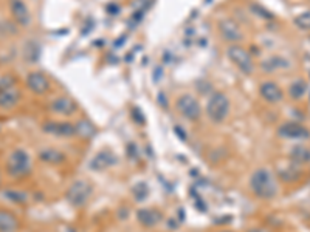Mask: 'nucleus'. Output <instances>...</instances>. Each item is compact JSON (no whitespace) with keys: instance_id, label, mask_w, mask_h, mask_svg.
Returning a JSON list of instances; mask_svg holds the SVG:
<instances>
[{"instance_id":"nucleus-1","label":"nucleus","mask_w":310,"mask_h":232,"mask_svg":"<svg viewBox=\"0 0 310 232\" xmlns=\"http://www.w3.org/2000/svg\"><path fill=\"white\" fill-rule=\"evenodd\" d=\"M250 189L261 200H272L278 195V181L273 172L267 167H259L250 176Z\"/></svg>"},{"instance_id":"nucleus-2","label":"nucleus","mask_w":310,"mask_h":232,"mask_svg":"<svg viewBox=\"0 0 310 232\" xmlns=\"http://www.w3.org/2000/svg\"><path fill=\"white\" fill-rule=\"evenodd\" d=\"M33 170V163L27 150L16 149L10 153L7 160V172L14 179L27 178Z\"/></svg>"},{"instance_id":"nucleus-3","label":"nucleus","mask_w":310,"mask_h":232,"mask_svg":"<svg viewBox=\"0 0 310 232\" xmlns=\"http://www.w3.org/2000/svg\"><path fill=\"white\" fill-rule=\"evenodd\" d=\"M231 110V102L229 98L222 93V91H216L210 96L208 102H206V116L210 118V121L220 124L223 122Z\"/></svg>"},{"instance_id":"nucleus-4","label":"nucleus","mask_w":310,"mask_h":232,"mask_svg":"<svg viewBox=\"0 0 310 232\" xmlns=\"http://www.w3.org/2000/svg\"><path fill=\"white\" fill-rule=\"evenodd\" d=\"M226 56L228 59L238 67V70L244 74H251L254 71V62H253V58L248 51L241 47V45H236L232 43L226 48Z\"/></svg>"},{"instance_id":"nucleus-5","label":"nucleus","mask_w":310,"mask_h":232,"mask_svg":"<svg viewBox=\"0 0 310 232\" xmlns=\"http://www.w3.org/2000/svg\"><path fill=\"white\" fill-rule=\"evenodd\" d=\"M92 194H93L92 184L86 181V179H78V181H74L68 188L65 198L71 206H74V208H81V206H84L90 200Z\"/></svg>"},{"instance_id":"nucleus-6","label":"nucleus","mask_w":310,"mask_h":232,"mask_svg":"<svg viewBox=\"0 0 310 232\" xmlns=\"http://www.w3.org/2000/svg\"><path fill=\"white\" fill-rule=\"evenodd\" d=\"M177 110L188 121H197L202 116V107L199 101L191 95H183L177 99Z\"/></svg>"},{"instance_id":"nucleus-7","label":"nucleus","mask_w":310,"mask_h":232,"mask_svg":"<svg viewBox=\"0 0 310 232\" xmlns=\"http://www.w3.org/2000/svg\"><path fill=\"white\" fill-rule=\"evenodd\" d=\"M278 135L284 140H299V141L310 138L308 128L298 122H284L278 128Z\"/></svg>"},{"instance_id":"nucleus-8","label":"nucleus","mask_w":310,"mask_h":232,"mask_svg":"<svg viewBox=\"0 0 310 232\" xmlns=\"http://www.w3.org/2000/svg\"><path fill=\"white\" fill-rule=\"evenodd\" d=\"M42 130L48 135L62 136V138L76 135V127L65 121H47L45 124H42Z\"/></svg>"},{"instance_id":"nucleus-9","label":"nucleus","mask_w":310,"mask_h":232,"mask_svg":"<svg viewBox=\"0 0 310 232\" xmlns=\"http://www.w3.org/2000/svg\"><path fill=\"white\" fill-rule=\"evenodd\" d=\"M219 33L226 42H231V43L239 42L244 37V34L241 31V27L229 17H225V19H222L219 22Z\"/></svg>"},{"instance_id":"nucleus-10","label":"nucleus","mask_w":310,"mask_h":232,"mask_svg":"<svg viewBox=\"0 0 310 232\" xmlns=\"http://www.w3.org/2000/svg\"><path fill=\"white\" fill-rule=\"evenodd\" d=\"M10 11L19 27H28L31 23V13L23 0H10Z\"/></svg>"},{"instance_id":"nucleus-11","label":"nucleus","mask_w":310,"mask_h":232,"mask_svg":"<svg viewBox=\"0 0 310 232\" xmlns=\"http://www.w3.org/2000/svg\"><path fill=\"white\" fill-rule=\"evenodd\" d=\"M27 87L34 95H45L50 90V81L44 73L31 71L27 74Z\"/></svg>"},{"instance_id":"nucleus-12","label":"nucleus","mask_w":310,"mask_h":232,"mask_svg":"<svg viewBox=\"0 0 310 232\" xmlns=\"http://www.w3.org/2000/svg\"><path fill=\"white\" fill-rule=\"evenodd\" d=\"M117 161H118V158L115 157V155H113L112 152L106 150V152H99V153H96L95 157L90 160L89 167H90L92 170L101 172V170H106V169L112 167L113 164H117Z\"/></svg>"},{"instance_id":"nucleus-13","label":"nucleus","mask_w":310,"mask_h":232,"mask_svg":"<svg viewBox=\"0 0 310 232\" xmlns=\"http://www.w3.org/2000/svg\"><path fill=\"white\" fill-rule=\"evenodd\" d=\"M50 109L56 115H73L76 112L78 106H76V102L73 99L65 98V96H59V98L51 101Z\"/></svg>"},{"instance_id":"nucleus-14","label":"nucleus","mask_w":310,"mask_h":232,"mask_svg":"<svg viewBox=\"0 0 310 232\" xmlns=\"http://www.w3.org/2000/svg\"><path fill=\"white\" fill-rule=\"evenodd\" d=\"M20 101V90L17 87L0 90V109L11 110L14 109Z\"/></svg>"},{"instance_id":"nucleus-15","label":"nucleus","mask_w":310,"mask_h":232,"mask_svg":"<svg viewBox=\"0 0 310 232\" xmlns=\"http://www.w3.org/2000/svg\"><path fill=\"white\" fill-rule=\"evenodd\" d=\"M259 93L262 96L264 101L270 102V104H276V102L282 101V90L278 84L268 81V82H264L261 87H259Z\"/></svg>"},{"instance_id":"nucleus-16","label":"nucleus","mask_w":310,"mask_h":232,"mask_svg":"<svg viewBox=\"0 0 310 232\" xmlns=\"http://www.w3.org/2000/svg\"><path fill=\"white\" fill-rule=\"evenodd\" d=\"M137 218L144 227H153V226H157L162 221V214L159 211L144 208V209H140L137 212Z\"/></svg>"},{"instance_id":"nucleus-17","label":"nucleus","mask_w":310,"mask_h":232,"mask_svg":"<svg viewBox=\"0 0 310 232\" xmlns=\"http://www.w3.org/2000/svg\"><path fill=\"white\" fill-rule=\"evenodd\" d=\"M20 223L17 217L5 209H0V232H16Z\"/></svg>"},{"instance_id":"nucleus-18","label":"nucleus","mask_w":310,"mask_h":232,"mask_svg":"<svg viewBox=\"0 0 310 232\" xmlns=\"http://www.w3.org/2000/svg\"><path fill=\"white\" fill-rule=\"evenodd\" d=\"M39 160L44 161V163H47V164L58 166V164H61V163L65 161V155H64L61 150L47 147V149H42V150L39 152Z\"/></svg>"},{"instance_id":"nucleus-19","label":"nucleus","mask_w":310,"mask_h":232,"mask_svg":"<svg viewBox=\"0 0 310 232\" xmlns=\"http://www.w3.org/2000/svg\"><path fill=\"white\" fill-rule=\"evenodd\" d=\"M290 158L295 164H305L310 161V150L304 146H296L290 152Z\"/></svg>"},{"instance_id":"nucleus-20","label":"nucleus","mask_w":310,"mask_h":232,"mask_svg":"<svg viewBox=\"0 0 310 232\" xmlns=\"http://www.w3.org/2000/svg\"><path fill=\"white\" fill-rule=\"evenodd\" d=\"M74 127H76V135H80L84 140H90L95 135V125L89 119H81Z\"/></svg>"},{"instance_id":"nucleus-21","label":"nucleus","mask_w":310,"mask_h":232,"mask_svg":"<svg viewBox=\"0 0 310 232\" xmlns=\"http://www.w3.org/2000/svg\"><path fill=\"white\" fill-rule=\"evenodd\" d=\"M290 67V62L286 61L284 58H279V56H275V58H270L267 61L262 62V68L264 71H276L279 68H289Z\"/></svg>"},{"instance_id":"nucleus-22","label":"nucleus","mask_w":310,"mask_h":232,"mask_svg":"<svg viewBox=\"0 0 310 232\" xmlns=\"http://www.w3.org/2000/svg\"><path fill=\"white\" fill-rule=\"evenodd\" d=\"M305 91H307V85H305V82L301 81V79L295 81V82L290 85V88H289V93H290V96H292L293 99H301V98L305 95Z\"/></svg>"},{"instance_id":"nucleus-23","label":"nucleus","mask_w":310,"mask_h":232,"mask_svg":"<svg viewBox=\"0 0 310 232\" xmlns=\"http://www.w3.org/2000/svg\"><path fill=\"white\" fill-rule=\"evenodd\" d=\"M293 22L299 30H310V11L301 13L299 16L295 17Z\"/></svg>"},{"instance_id":"nucleus-24","label":"nucleus","mask_w":310,"mask_h":232,"mask_svg":"<svg viewBox=\"0 0 310 232\" xmlns=\"http://www.w3.org/2000/svg\"><path fill=\"white\" fill-rule=\"evenodd\" d=\"M4 195H5V198H8L13 203H25V201H27V195H25L23 192H20V191L8 189Z\"/></svg>"},{"instance_id":"nucleus-25","label":"nucleus","mask_w":310,"mask_h":232,"mask_svg":"<svg viewBox=\"0 0 310 232\" xmlns=\"http://www.w3.org/2000/svg\"><path fill=\"white\" fill-rule=\"evenodd\" d=\"M250 8H251V11L257 16V17H261V19H273V14L272 13H268L265 8H262L261 5H250Z\"/></svg>"},{"instance_id":"nucleus-26","label":"nucleus","mask_w":310,"mask_h":232,"mask_svg":"<svg viewBox=\"0 0 310 232\" xmlns=\"http://www.w3.org/2000/svg\"><path fill=\"white\" fill-rule=\"evenodd\" d=\"M11 87H16V79L11 74H7V76L0 77V90L11 88Z\"/></svg>"},{"instance_id":"nucleus-27","label":"nucleus","mask_w":310,"mask_h":232,"mask_svg":"<svg viewBox=\"0 0 310 232\" xmlns=\"http://www.w3.org/2000/svg\"><path fill=\"white\" fill-rule=\"evenodd\" d=\"M162 74H163V70L159 67L157 71H153V81H155V82H159V81H160V77H162Z\"/></svg>"},{"instance_id":"nucleus-28","label":"nucleus","mask_w":310,"mask_h":232,"mask_svg":"<svg viewBox=\"0 0 310 232\" xmlns=\"http://www.w3.org/2000/svg\"><path fill=\"white\" fill-rule=\"evenodd\" d=\"M247 232H270L268 229H264V227H253V229H250V230H247Z\"/></svg>"},{"instance_id":"nucleus-29","label":"nucleus","mask_w":310,"mask_h":232,"mask_svg":"<svg viewBox=\"0 0 310 232\" xmlns=\"http://www.w3.org/2000/svg\"><path fill=\"white\" fill-rule=\"evenodd\" d=\"M222 232H232V230H222Z\"/></svg>"},{"instance_id":"nucleus-30","label":"nucleus","mask_w":310,"mask_h":232,"mask_svg":"<svg viewBox=\"0 0 310 232\" xmlns=\"http://www.w3.org/2000/svg\"><path fill=\"white\" fill-rule=\"evenodd\" d=\"M0 181H2V178H0Z\"/></svg>"}]
</instances>
